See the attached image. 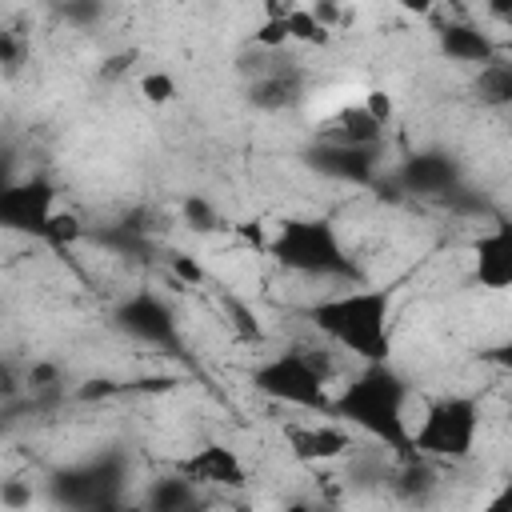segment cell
<instances>
[{
  "label": "cell",
  "mask_w": 512,
  "mask_h": 512,
  "mask_svg": "<svg viewBox=\"0 0 512 512\" xmlns=\"http://www.w3.org/2000/svg\"><path fill=\"white\" fill-rule=\"evenodd\" d=\"M392 312H396L392 288L348 280L336 284V292L312 300L304 316L324 344L340 348L356 364H380L392 360Z\"/></svg>",
  "instance_id": "1"
},
{
  "label": "cell",
  "mask_w": 512,
  "mask_h": 512,
  "mask_svg": "<svg viewBox=\"0 0 512 512\" xmlns=\"http://www.w3.org/2000/svg\"><path fill=\"white\" fill-rule=\"evenodd\" d=\"M412 384L404 372L392 368V360L360 364L336 392L328 416L344 420L352 432H364L380 448H388L396 460H412L408 428H412Z\"/></svg>",
  "instance_id": "2"
},
{
  "label": "cell",
  "mask_w": 512,
  "mask_h": 512,
  "mask_svg": "<svg viewBox=\"0 0 512 512\" xmlns=\"http://www.w3.org/2000/svg\"><path fill=\"white\" fill-rule=\"evenodd\" d=\"M248 380L272 404H284L292 412H320L324 416L332 408L336 360L320 344H284V348L268 352L264 360H256Z\"/></svg>",
  "instance_id": "3"
},
{
  "label": "cell",
  "mask_w": 512,
  "mask_h": 512,
  "mask_svg": "<svg viewBox=\"0 0 512 512\" xmlns=\"http://www.w3.org/2000/svg\"><path fill=\"white\" fill-rule=\"evenodd\" d=\"M264 248L284 272L324 280V284L360 280V264L328 216H288L272 228Z\"/></svg>",
  "instance_id": "4"
},
{
  "label": "cell",
  "mask_w": 512,
  "mask_h": 512,
  "mask_svg": "<svg viewBox=\"0 0 512 512\" xmlns=\"http://www.w3.org/2000/svg\"><path fill=\"white\" fill-rule=\"evenodd\" d=\"M480 424H484V412L472 392H444V396L428 400L420 408V416H412L408 448H412V456L440 464V468L464 464L476 452Z\"/></svg>",
  "instance_id": "5"
},
{
  "label": "cell",
  "mask_w": 512,
  "mask_h": 512,
  "mask_svg": "<svg viewBox=\"0 0 512 512\" xmlns=\"http://www.w3.org/2000/svg\"><path fill=\"white\" fill-rule=\"evenodd\" d=\"M56 212V184L48 176H8L0 184V232L44 240Z\"/></svg>",
  "instance_id": "6"
},
{
  "label": "cell",
  "mask_w": 512,
  "mask_h": 512,
  "mask_svg": "<svg viewBox=\"0 0 512 512\" xmlns=\"http://www.w3.org/2000/svg\"><path fill=\"white\" fill-rule=\"evenodd\" d=\"M112 324L136 340V344H148V348H180V320H176V308L152 292V288H136L132 296H124L112 312Z\"/></svg>",
  "instance_id": "7"
},
{
  "label": "cell",
  "mask_w": 512,
  "mask_h": 512,
  "mask_svg": "<svg viewBox=\"0 0 512 512\" xmlns=\"http://www.w3.org/2000/svg\"><path fill=\"white\" fill-rule=\"evenodd\" d=\"M284 444L300 464L320 468V464H336L348 452H356V432L344 420L328 416V412L324 416L320 412H300L296 420L284 424Z\"/></svg>",
  "instance_id": "8"
},
{
  "label": "cell",
  "mask_w": 512,
  "mask_h": 512,
  "mask_svg": "<svg viewBox=\"0 0 512 512\" xmlns=\"http://www.w3.org/2000/svg\"><path fill=\"white\" fill-rule=\"evenodd\" d=\"M176 472L188 476L200 492H244L248 488V464H244V456L232 444H220V440H208V444L192 448L176 464Z\"/></svg>",
  "instance_id": "9"
},
{
  "label": "cell",
  "mask_w": 512,
  "mask_h": 512,
  "mask_svg": "<svg viewBox=\"0 0 512 512\" xmlns=\"http://www.w3.org/2000/svg\"><path fill=\"white\" fill-rule=\"evenodd\" d=\"M396 180L412 196H444L448 200L452 192H460V164L440 148H424V152H412L408 160H400Z\"/></svg>",
  "instance_id": "10"
},
{
  "label": "cell",
  "mask_w": 512,
  "mask_h": 512,
  "mask_svg": "<svg viewBox=\"0 0 512 512\" xmlns=\"http://www.w3.org/2000/svg\"><path fill=\"white\" fill-rule=\"evenodd\" d=\"M472 276L488 292L512 288V232L504 220H496L488 232L476 236L472 244Z\"/></svg>",
  "instance_id": "11"
},
{
  "label": "cell",
  "mask_w": 512,
  "mask_h": 512,
  "mask_svg": "<svg viewBox=\"0 0 512 512\" xmlns=\"http://www.w3.org/2000/svg\"><path fill=\"white\" fill-rule=\"evenodd\" d=\"M312 168L324 172L328 180H344V184H368L380 172V148H356V144H316L308 152Z\"/></svg>",
  "instance_id": "12"
},
{
  "label": "cell",
  "mask_w": 512,
  "mask_h": 512,
  "mask_svg": "<svg viewBox=\"0 0 512 512\" xmlns=\"http://www.w3.org/2000/svg\"><path fill=\"white\" fill-rule=\"evenodd\" d=\"M436 44H440V52H444L448 60L472 64V68L488 64V60L500 52V44H496L480 24H472V20H444V24L436 28Z\"/></svg>",
  "instance_id": "13"
},
{
  "label": "cell",
  "mask_w": 512,
  "mask_h": 512,
  "mask_svg": "<svg viewBox=\"0 0 512 512\" xmlns=\"http://www.w3.org/2000/svg\"><path fill=\"white\" fill-rule=\"evenodd\" d=\"M268 56H272V64L256 68L248 92H252V104L256 108L276 112V108H288L304 92V76H300L296 64H280V52H268Z\"/></svg>",
  "instance_id": "14"
},
{
  "label": "cell",
  "mask_w": 512,
  "mask_h": 512,
  "mask_svg": "<svg viewBox=\"0 0 512 512\" xmlns=\"http://www.w3.org/2000/svg\"><path fill=\"white\" fill-rule=\"evenodd\" d=\"M384 132H388V128H380V124L368 116V108H364V104H348V108H340L332 120H324V124H320V140H324V144L380 148V144H384Z\"/></svg>",
  "instance_id": "15"
},
{
  "label": "cell",
  "mask_w": 512,
  "mask_h": 512,
  "mask_svg": "<svg viewBox=\"0 0 512 512\" xmlns=\"http://www.w3.org/2000/svg\"><path fill=\"white\" fill-rule=\"evenodd\" d=\"M200 488L188 480V476H180V472H164V476H156V480H148V488H144V508H156V512H184V508H196L200 504Z\"/></svg>",
  "instance_id": "16"
},
{
  "label": "cell",
  "mask_w": 512,
  "mask_h": 512,
  "mask_svg": "<svg viewBox=\"0 0 512 512\" xmlns=\"http://www.w3.org/2000/svg\"><path fill=\"white\" fill-rule=\"evenodd\" d=\"M32 56V20L28 12L0 16V72L16 76Z\"/></svg>",
  "instance_id": "17"
},
{
  "label": "cell",
  "mask_w": 512,
  "mask_h": 512,
  "mask_svg": "<svg viewBox=\"0 0 512 512\" xmlns=\"http://www.w3.org/2000/svg\"><path fill=\"white\" fill-rule=\"evenodd\" d=\"M480 76H476V92H480V100L484 104H508L512 100V68H508V60H504V52H496L488 64H480L476 68Z\"/></svg>",
  "instance_id": "18"
},
{
  "label": "cell",
  "mask_w": 512,
  "mask_h": 512,
  "mask_svg": "<svg viewBox=\"0 0 512 512\" xmlns=\"http://www.w3.org/2000/svg\"><path fill=\"white\" fill-rule=\"evenodd\" d=\"M140 96H144L148 104H172V100L180 96L176 76H172V72H164V68L144 72V76H140Z\"/></svg>",
  "instance_id": "19"
},
{
  "label": "cell",
  "mask_w": 512,
  "mask_h": 512,
  "mask_svg": "<svg viewBox=\"0 0 512 512\" xmlns=\"http://www.w3.org/2000/svg\"><path fill=\"white\" fill-rule=\"evenodd\" d=\"M84 236V224H80V216L76 212H52V220H48V232H44V244H56V248H64V244H76Z\"/></svg>",
  "instance_id": "20"
},
{
  "label": "cell",
  "mask_w": 512,
  "mask_h": 512,
  "mask_svg": "<svg viewBox=\"0 0 512 512\" xmlns=\"http://www.w3.org/2000/svg\"><path fill=\"white\" fill-rule=\"evenodd\" d=\"M364 108H368V116L380 124V128H392V116H396V104H392V96L384 92V88H372V92H364V100H360Z\"/></svg>",
  "instance_id": "21"
},
{
  "label": "cell",
  "mask_w": 512,
  "mask_h": 512,
  "mask_svg": "<svg viewBox=\"0 0 512 512\" xmlns=\"http://www.w3.org/2000/svg\"><path fill=\"white\" fill-rule=\"evenodd\" d=\"M484 12H488V20L508 24V16H512V0H484Z\"/></svg>",
  "instance_id": "22"
},
{
  "label": "cell",
  "mask_w": 512,
  "mask_h": 512,
  "mask_svg": "<svg viewBox=\"0 0 512 512\" xmlns=\"http://www.w3.org/2000/svg\"><path fill=\"white\" fill-rule=\"evenodd\" d=\"M396 4H400L404 12H412V16H432L440 0H396Z\"/></svg>",
  "instance_id": "23"
},
{
  "label": "cell",
  "mask_w": 512,
  "mask_h": 512,
  "mask_svg": "<svg viewBox=\"0 0 512 512\" xmlns=\"http://www.w3.org/2000/svg\"><path fill=\"white\" fill-rule=\"evenodd\" d=\"M140 4H184V0H140Z\"/></svg>",
  "instance_id": "24"
},
{
  "label": "cell",
  "mask_w": 512,
  "mask_h": 512,
  "mask_svg": "<svg viewBox=\"0 0 512 512\" xmlns=\"http://www.w3.org/2000/svg\"><path fill=\"white\" fill-rule=\"evenodd\" d=\"M452 4H464V0H452Z\"/></svg>",
  "instance_id": "25"
}]
</instances>
